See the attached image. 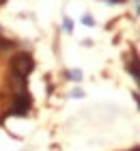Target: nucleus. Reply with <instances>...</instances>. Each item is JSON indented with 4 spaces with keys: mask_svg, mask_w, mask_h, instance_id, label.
<instances>
[{
    "mask_svg": "<svg viewBox=\"0 0 140 151\" xmlns=\"http://www.w3.org/2000/svg\"><path fill=\"white\" fill-rule=\"evenodd\" d=\"M32 67H34V60H32V56L28 52L15 54V56L11 58V76H13V80L24 82L26 76L32 71Z\"/></svg>",
    "mask_w": 140,
    "mask_h": 151,
    "instance_id": "obj_1",
    "label": "nucleus"
},
{
    "mask_svg": "<svg viewBox=\"0 0 140 151\" xmlns=\"http://www.w3.org/2000/svg\"><path fill=\"white\" fill-rule=\"evenodd\" d=\"M9 47H13V41H9V39H0V52H2V50H9Z\"/></svg>",
    "mask_w": 140,
    "mask_h": 151,
    "instance_id": "obj_3",
    "label": "nucleus"
},
{
    "mask_svg": "<svg viewBox=\"0 0 140 151\" xmlns=\"http://www.w3.org/2000/svg\"><path fill=\"white\" fill-rule=\"evenodd\" d=\"M84 24H86V26H93V19H90V15H84Z\"/></svg>",
    "mask_w": 140,
    "mask_h": 151,
    "instance_id": "obj_6",
    "label": "nucleus"
},
{
    "mask_svg": "<svg viewBox=\"0 0 140 151\" xmlns=\"http://www.w3.org/2000/svg\"><path fill=\"white\" fill-rule=\"evenodd\" d=\"M131 76H134V80H138V60L131 58Z\"/></svg>",
    "mask_w": 140,
    "mask_h": 151,
    "instance_id": "obj_4",
    "label": "nucleus"
},
{
    "mask_svg": "<svg viewBox=\"0 0 140 151\" xmlns=\"http://www.w3.org/2000/svg\"><path fill=\"white\" fill-rule=\"evenodd\" d=\"M65 30H67V32L71 30V19H65Z\"/></svg>",
    "mask_w": 140,
    "mask_h": 151,
    "instance_id": "obj_7",
    "label": "nucleus"
},
{
    "mask_svg": "<svg viewBox=\"0 0 140 151\" xmlns=\"http://www.w3.org/2000/svg\"><path fill=\"white\" fill-rule=\"evenodd\" d=\"M69 78H71V80H80L82 73H80V71H69Z\"/></svg>",
    "mask_w": 140,
    "mask_h": 151,
    "instance_id": "obj_5",
    "label": "nucleus"
},
{
    "mask_svg": "<svg viewBox=\"0 0 140 151\" xmlns=\"http://www.w3.org/2000/svg\"><path fill=\"white\" fill-rule=\"evenodd\" d=\"M28 108H30V97L26 95V91H19L15 97V104H13V112L15 114H26Z\"/></svg>",
    "mask_w": 140,
    "mask_h": 151,
    "instance_id": "obj_2",
    "label": "nucleus"
}]
</instances>
